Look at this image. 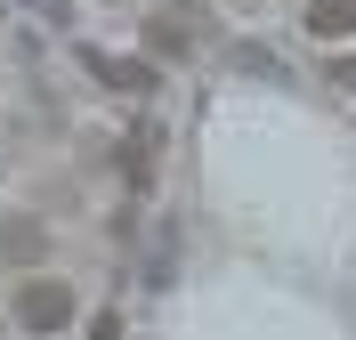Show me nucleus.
Segmentation results:
<instances>
[{
	"label": "nucleus",
	"instance_id": "39448f33",
	"mask_svg": "<svg viewBox=\"0 0 356 340\" xmlns=\"http://www.w3.org/2000/svg\"><path fill=\"white\" fill-rule=\"evenodd\" d=\"M308 33L316 41H348L356 33V0H308Z\"/></svg>",
	"mask_w": 356,
	"mask_h": 340
},
{
	"label": "nucleus",
	"instance_id": "0eeeda50",
	"mask_svg": "<svg viewBox=\"0 0 356 340\" xmlns=\"http://www.w3.org/2000/svg\"><path fill=\"white\" fill-rule=\"evenodd\" d=\"M332 81H340V90H356V57H340V65H332Z\"/></svg>",
	"mask_w": 356,
	"mask_h": 340
},
{
	"label": "nucleus",
	"instance_id": "20e7f679",
	"mask_svg": "<svg viewBox=\"0 0 356 340\" xmlns=\"http://www.w3.org/2000/svg\"><path fill=\"white\" fill-rule=\"evenodd\" d=\"M186 41H195V33H186V8H154V17H146V49H154V57H186Z\"/></svg>",
	"mask_w": 356,
	"mask_h": 340
},
{
	"label": "nucleus",
	"instance_id": "7ed1b4c3",
	"mask_svg": "<svg viewBox=\"0 0 356 340\" xmlns=\"http://www.w3.org/2000/svg\"><path fill=\"white\" fill-rule=\"evenodd\" d=\"M81 65L97 73L106 90H122V97H146V90H154V65H146V57H97V49H89Z\"/></svg>",
	"mask_w": 356,
	"mask_h": 340
},
{
	"label": "nucleus",
	"instance_id": "423d86ee",
	"mask_svg": "<svg viewBox=\"0 0 356 340\" xmlns=\"http://www.w3.org/2000/svg\"><path fill=\"white\" fill-rule=\"evenodd\" d=\"M154 146H162V130H154V122H138V138H130V179H138V186L154 179Z\"/></svg>",
	"mask_w": 356,
	"mask_h": 340
},
{
	"label": "nucleus",
	"instance_id": "f03ea898",
	"mask_svg": "<svg viewBox=\"0 0 356 340\" xmlns=\"http://www.w3.org/2000/svg\"><path fill=\"white\" fill-rule=\"evenodd\" d=\"M41 259H49V227L33 211H17V219L0 227V268H41Z\"/></svg>",
	"mask_w": 356,
	"mask_h": 340
},
{
	"label": "nucleus",
	"instance_id": "f257e3e1",
	"mask_svg": "<svg viewBox=\"0 0 356 340\" xmlns=\"http://www.w3.org/2000/svg\"><path fill=\"white\" fill-rule=\"evenodd\" d=\"M17 324L24 332H65L73 324V292L57 284V275H33V284L17 292Z\"/></svg>",
	"mask_w": 356,
	"mask_h": 340
}]
</instances>
